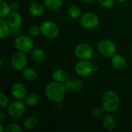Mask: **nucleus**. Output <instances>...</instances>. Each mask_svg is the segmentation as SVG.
<instances>
[{
	"label": "nucleus",
	"instance_id": "17",
	"mask_svg": "<svg viewBox=\"0 0 132 132\" xmlns=\"http://www.w3.org/2000/svg\"><path fill=\"white\" fill-rule=\"evenodd\" d=\"M52 78L53 79L54 81L63 84L70 78V77L68 73L65 70L58 68L53 70L52 73Z\"/></svg>",
	"mask_w": 132,
	"mask_h": 132
},
{
	"label": "nucleus",
	"instance_id": "1",
	"mask_svg": "<svg viewBox=\"0 0 132 132\" xmlns=\"http://www.w3.org/2000/svg\"><path fill=\"white\" fill-rule=\"evenodd\" d=\"M44 93L46 98L50 101L60 103L66 98L67 90L63 84L53 80L46 86Z\"/></svg>",
	"mask_w": 132,
	"mask_h": 132
},
{
	"label": "nucleus",
	"instance_id": "11",
	"mask_svg": "<svg viewBox=\"0 0 132 132\" xmlns=\"http://www.w3.org/2000/svg\"><path fill=\"white\" fill-rule=\"evenodd\" d=\"M11 95L15 100L24 101L28 94L26 87L22 83H15L11 87Z\"/></svg>",
	"mask_w": 132,
	"mask_h": 132
},
{
	"label": "nucleus",
	"instance_id": "28",
	"mask_svg": "<svg viewBox=\"0 0 132 132\" xmlns=\"http://www.w3.org/2000/svg\"><path fill=\"white\" fill-rule=\"evenodd\" d=\"M27 33L31 37H37L41 34L40 26H32L28 29Z\"/></svg>",
	"mask_w": 132,
	"mask_h": 132
},
{
	"label": "nucleus",
	"instance_id": "4",
	"mask_svg": "<svg viewBox=\"0 0 132 132\" xmlns=\"http://www.w3.org/2000/svg\"><path fill=\"white\" fill-rule=\"evenodd\" d=\"M15 48L23 53H31L34 49V42L29 35H19L14 40Z\"/></svg>",
	"mask_w": 132,
	"mask_h": 132
},
{
	"label": "nucleus",
	"instance_id": "21",
	"mask_svg": "<svg viewBox=\"0 0 132 132\" xmlns=\"http://www.w3.org/2000/svg\"><path fill=\"white\" fill-rule=\"evenodd\" d=\"M30 53H31V56H32V60L36 63H43V62H44L45 60H46V57L44 50H43L40 48L33 49Z\"/></svg>",
	"mask_w": 132,
	"mask_h": 132
},
{
	"label": "nucleus",
	"instance_id": "20",
	"mask_svg": "<svg viewBox=\"0 0 132 132\" xmlns=\"http://www.w3.org/2000/svg\"><path fill=\"white\" fill-rule=\"evenodd\" d=\"M39 101V96L36 92H30L28 93L26 97L24 100V103L29 108H32L37 105Z\"/></svg>",
	"mask_w": 132,
	"mask_h": 132
},
{
	"label": "nucleus",
	"instance_id": "13",
	"mask_svg": "<svg viewBox=\"0 0 132 132\" xmlns=\"http://www.w3.org/2000/svg\"><path fill=\"white\" fill-rule=\"evenodd\" d=\"M11 29H19L22 24V18L19 12H12L6 18Z\"/></svg>",
	"mask_w": 132,
	"mask_h": 132
},
{
	"label": "nucleus",
	"instance_id": "15",
	"mask_svg": "<svg viewBox=\"0 0 132 132\" xmlns=\"http://www.w3.org/2000/svg\"><path fill=\"white\" fill-rule=\"evenodd\" d=\"M29 13L34 17L42 16L46 11V6L40 2H33L29 6Z\"/></svg>",
	"mask_w": 132,
	"mask_h": 132
},
{
	"label": "nucleus",
	"instance_id": "16",
	"mask_svg": "<svg viewBox=\"0 0 132 132\" xmlns=\"http://www.w3.org/2000/svg\"><path fill=\"white\" fill-rule=\"evenodd\" d=\"M63 84L69 91H78L81 90L84 86L82 80L77 78H69Z\"/></svg>",
	"mask_w": 132,
	"mask_h": 132
},
{
	"label": "nucleus",
	"instance_id": "8",
	"mask_svg": "<svg viewBox=\"0 0 132 132\" xmlns=\"http://www.w3.org/2000/svg\"><path fill=\"white\" fill-rule=\"evenodd\" d=\"M73 53L79 60H90L94 56V50L90 44L80 43L75 46Z\"/></svg>",
	"mask_w": 132,
	"mask_h": 132
},
{
	"label": "nucleus",
	"instance_id": "7",
	"mask_svg": "<svg viewBox=\"0 0 132 132\" xmlns=\"http://www.w3.org/2000/svg\"><path fill=\"white\" fill-rule=\"evenodd\" d=\"M41 34L50 39H56L60 34V28L58 25L50 20H46L41 23Z\"/></svg>",
	"mask_w": 132,
	"mask_h": 132
},
{
	"label": "nucleus",
	"instance_id": "19",
	"mask_svg": "<svg viewBox=\"0 0 132 132\" xmlns=\"http://www.w3.org/2000/svg\"><path fill=\"white\" fill-rule=\"evenodd\" d=\"M11 31L12 29L6 19L0 18V38L2 39H6L9 36Z\"/></svg>",
	"mask_w": 132,
	"mask_h": 132
},
{
	"label": "nucleus",
	"instance_id": "9",
	"mask_svg": "<svg viewBox=\"0 0 132 132\" xmlns=\"http://www.w3.org/2000/svg\"><path fill=\"white\" fill-rule=\"evenodd\" d=\"M28 64V58L26 53L17 50L10 58V65L15 71H22Z\"/></svg>",
	"mask_w": 132,
	"mask_h": 132
},
{
	"label": "nucleus",
	"instance_id": "33",
	"mask_svg": "<svg viewBox=\"0 0 132 132\" xmlns=\"http://www.w3.org/2000/svg\"><path fill=\"white\" fill-rule=\"evenodd\" d=\"M5 130H4V128H3V125L2 123H0V132H4Z\"/></svg>",
	"mask_w": 132,
	"mask_h": 132
},
{
	"label": "nucleus",
	"instance_id": "37",
	"mask_svg": "<svg viewBox=\"0 0 132 132\" xmlns=\"http://www.w3.org/2000/svg\"><path fill=\"white\" fill-rule=\"evenodd\" d=\"M34 1H41V0H34Z\"/></svg>",
	"mask_w": 132,
	"mask_h": 132
},
{
	"label": "nucleus",
	"instance_id": "27",
	"mask_svg": "<svg viewBox=\"0 0 132 132\" xmlns=\"http://www.w3.org/2000/svg\"><path fill=\"white\" fill-rule=\"evenodd\" d=\"M22 130H23V128L20 125L15 122L10 123L5 128V132H22Z\"/></svg>",
	"mask_w": 132,
	"mask_h": 132
},
{
	"label": "nucleus",
	"instance_id": "22",
	"mask_svg": "<svg viewBox=\"0 0 132 132\" xmlns=\"http://www.w3.org/2000/svg\"><path fill=\"white\" fill-rule=\"evenodd\" d=\"M22 74L23 78L29 82L34 81L37 79V73L33 68L26 67L22 71Z\"/></svg>",
	"mask_w": 132,
	"mask_h": 132
},
{
	"label": "nucleus",
	"instance_id": "6",
	"mask_svg": "<svg viewBox=\"0 0 132 132\" xmlns=\"http://www.w3.org/2000/svg\"><path fill=\"white\" fill-rule=\"evenodd\" d=\"M80 23L84 29L93 30L99 26L100 19L97 14L92 12H87L82 14L80 19Z\"/></svg>",
	"mask_w": 132,
	"mask_h": 132
},
{
	"label": "nucleus",
	"instance_id": "29",
	"mask_svg": "<svg viewBox=\"0 0 132 132\" xmlns=\"http://www.w3.org/2000/svg\"><path fill=\"white\" fill-rule=\"evenodd\" d=\"M9 103L10 102H9V98L7 97V96L3 92H1L0 93V109L2 111H4V110L7 109Z\"/></svg>",
	"mask_w": 132,
	"mask_h": 132
},
{
	"label": "nucleus",
	"instance_id": "10",
	"mask_svg": "<svg viewBox=\"0 0 132 132\" xmlns=\"http://www.w3.org/2000/svg\"><path fill=\"white\" fill-rule=\"evenodd\" d=\"M75 73L80 77H87L92 75L94 71V65L90 60H80L74 67Z\"/></svg>",
	"mask_w": 132,
	"mask_h": 132
},
{
	"label": "nucleus",
	"instance_id": "25",
	"mask_svg": "<svg viewBox=\"0 0 132 132\" xmlns=\"http://www.w3.org/2000/svg\"><path fill=\"white\" fill-rule=\"evenodd\" d=\"M68 15L70 18L72 19H74V20L80 19L82 15L81 9L79 6L76 5H73L68 9Z\"/></svg>",
	"mask_w": 132,
	"mask_h": 132
},
{
	"label": "nucleus",
	"instance_id": "26",
	"mask_svg": "<svg viewBox=\"0 0 132 132\" xmlns=\"http://www.w3.org/2000/svg\"><path fill=\"white\" fill-rule=\"evenodd\" d=\"M105 111L104 110V108L101 106V107H95L91 111H90V116L95 119V120H99V119H102L103 117L105 114Z\"/></svg>",
	"mask_w": 132,
	"mask_h": 132
},
{
	"label": "nucleus",
	"instance_id": "2",
	"mask_svg": "<svg viewBox=\"0 0 132 132\" xmlns=\"http://www.w3.org/2000/svg\"><path fill=\"white\" fill-rule=\"evenodd\" d=\"M121 104L118 94L111 90H106L101 97V107L106 113H114L119 109Z\"/></svg>",
	"mask_w": 132,
	"mask_h": 132
},
{
	"label": "nucleus",
	"instance_id": "32",
	"mask_svg": "<svg viewBox=\"0 0 132 132\" xmlns=\"http://www.w3.org/2000/svg\"><path fill=\"white\" fill-rule=\"evenodd\" d=\"M6 120H7V115H6V114L4 113L3 111L1 110V111H0V123L3 124Z\"/></svg>",
	"mask_w": 132,
	"mask_h": 132
},
{
	"label": "nucleus",
	"instance_id": "34",
	"mask_svg": "<svg viewBox=\"0 0 132 132\" xmlns=\"http://www.w3.org/2000/svg\"><path fill=\"white\" fill-rule=\"evenodd\" d=\"M127 0H115V2H118V3H124V2H125Z\"/></svg>",
	"mask_w": 132,
	"mask_h": 132
},
{
	"label": "nucleus",
	"instance_id": "23",
	"mask_svg": "<svg viewBox=\"0 0 132 132\" xmlns=\"http://www.w3.org/2000/svg\"><path fill=\"white\" fill-rule=\"evenodd\" d=\"M43 2L46 8L51 11L59 10L63 5V0H43Z\"/></svg>",
	"mask_w": 132,
	"mask_h": 132
},
{
	"label": "nucleus",
	"instance_id": "14",
	"mask_svg": "<svg viewBox=\"0 0 132 132\" xmlns=\"http://www.w3.org/2000/svg\"><path fill=\"white\" fill-rule=\"evenodd\" d=\"M111 64L115 70H122L127 65V60L123 55L116 53L111 58Z\"/></svg>",
	"mask_w": 132,
	"mask_h": 132
},
{
	"label": "nucleus",
	"instance_id": "30",
	"mask_svg": "<svg viewBox=\"0 0 132 132\" xmlns=\"http://www.w3.org/2000/svg\"><path fill=\"white\" fill-rule=\"evenodd\" d=\"M99 5L104 9H111L115 3V0H97Z\"/></svg>",
	"mask_w": 132,
	"mask_h": 132
},
{
	"label": "nucleus",
	"instance_id": "5",
	"mask_svg": "<svg viewBox=\"0 0 132 132\" xmlns=\"http://www.w3.org/2000/svg\"><path fill=\"white\" fill-rule=\"evenodd\" d=\"M26 105L23 101L15 100L9 103L7 108V114L12 119L21 118L26 111Z\"/></svg>",
	"mask_w": 132,
	"mask_h": 132
},
{
	"label": "nucleus",
	"instance_id": "3",
	"mask_svg": "<svg viewBox=\"0 0 132 132\" xmlns=\"http://www.w3.org/2000/svg\"><path fill=\"white\" fill-rule=\"evenodd\" d=\"M97 49L99 53L106 58H111L114 54L117 53V46L111 39H104L98 42Z\"/></svg>",
	"mask_w": 132,
	"mask_h": 132
},
{
	"label": "nucleus",
	"instance_id": "36",
	"mask_svg": "<svg viewBox=\"0 0 132 132\" xmlns=\"http://www.w3.org/2000/svg\"><path fill=\"white\" fill-rule=\"evenodd\" d=\"M99 70V68H98V67H97V66H94V71L95 72H97Z\"/></svg>",
	"mask_w": 132,
	"mask_h": 132
},
{
	"label": "nucleus",
	"instance_id": "31",
	"mask_svg": "<svg viewBox=\"0 0 132 132\" xmlns=\"http://www.w3.org/2000/svg\"><path fill=\"white\" fill-rule=\"evenodd\" d=\"M10 6H11V9L12 10V12H17L19 8V5L18 2H12L10 3Z\"/></svg>",
	"mask_w": 132,
	"mask_h": 132
},
{
	"label": "nucleus",
	"instance_id": "12",
	"mask_svg": "<svg viewBox=\"0 0 132 132\" xmlns=\"http://www.w3.org/2000/svg\"><path fill=\"white\" fill-rule=\"evenodd\" d=\"M118 125L117 118L111 113H107L102 118V126L103 128L108 131H114Z\"/></svg>",
	"mask_w": 132,
	"mask_h": 132
},
{
	"label": "nucleus",
	"instance_id": "24",
	"mask_svg": "<svg viewBox=\"0 0 132 132\" xmlns=\"http://www.w3.org/2000/svg\"><path fill=\"white\" fill-rule=\"evenodd\" d=\"M0 18H4L6 19L9 14L12 12L10 4H9L5 0H0Z\"/></svg>",
	"mask_w": 132,
	"mask_h": 132
},
{
	"label": "nucleus",
	"instance_id": "18",
	"mask_svg": "<svg viewBox=\"0 0 132 132\" xmlns=\"http://www.w3.org/2000/svg\"><path fill=\"white\" fill-rule=\"evenodd\" d=\"M39 125V120L35 116H29L26 118L23 122L22 128L26 131H32L35 129Z\"/></svg>",
	"mask_w": 132,
	"mask_h": 132
},
{
	"label": "nucleus",
	"instance_id": "35",
	"mask_svg": "<svg viewBox=\"0 0 132 132\" xmlns=\"http://www.w3.org/2000/svg\"><path fill=\"white\" fill-rule=\"evenodd\" d=\"M85 2H87V3H90V2H94L95 0H84Z\"/></svg>",
	"mask_w": 132,
	"mask_h": 132
}]
</instances>
